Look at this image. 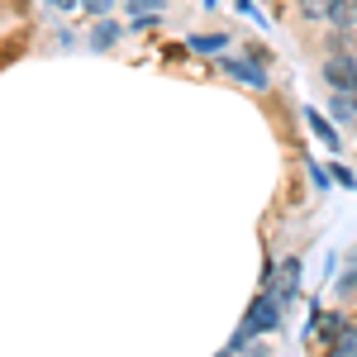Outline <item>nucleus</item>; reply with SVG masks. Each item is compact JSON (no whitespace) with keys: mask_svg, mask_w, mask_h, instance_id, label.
<instances>
[{"mask_svg":"<svg viewBox=\"0 0 357 357\" xmlns=\"http://www.w3.org/2000/svg\"><path fill=\"white\" fill-rule=\"evenodd\" d=\"M305 124H310V134L319 138L324 148H333V153L343 148V134H338V129L329 124V114H324V110H314V105H310V110H305Z\"/></svg>","mask_w":357,"mask_h":357,"instance_id":"39448f33","label":"nucleus"},{"mask_svg":"<svg viewBox=\"0 0 357 357\" xmlns=\"http://www.w3.org/2000/svg\"><path fill=\"white\" fill-rule=\"evenodd\" d=\"M129 10H134V20H138V15H162L167 0H129Z\"/></svg>","mask_w":357,"mask_h":357,"instance_id":"f8f14e48","label":"nucleus"},{"mask_svg":"<svg viewBox=\"0 0 357 357\" xmlns=\"http://www.w3.org/2000/svg\"><path fill=\"white\" fill-rule=\"evenodd\" d=\"M82 10H86V15H96V20H105V15L114 10V0H82Z\"/></svg>","mask_w":357,"mask_h":357,"instance_id":"dca6fc26","label":"nucleus"},{"mask_svg":"<svg viewBox=\"0 0 357 357\" xmlns=\"http://www.w3.org/2000/svg\"><path fill=\"white\" fill-rule=\"evenodd\" d=\"M353 100H357V91H353Z\"/></svg>","mask_w":357,"mask_h":357,"instance_id":"412c9836","label":"nucleus"},{"mask_svg":"<svg viewBox=\"0 0 357 357\" xmlns=\"http://www.w3.org/2000/svg\"><path fill=\"white\" fill-rule=\"evenodd\" d=\"M353 267H357V252H353Z\"/></svg>","mask_w":357,"mask_h":357,"instance_id":"6ab92c4d","label":"nucleus"},{"mask_svg":"<svg viewBox=\"0 0 357 357\" xmlns=\"http://www.w3.org/2000/svg\"><path fill=\"white\" fill-rule=\"evenodd\" d=\"M314 329L324 333V343H333V333L343 329V319H338V314H319V324H314Z\"/></svg>","mask_w":357,"mask_h":357,"instance_id":"ddd939ff","label":"nucleus"},{"mask_svg":"<svg viewBox=\"0 0 357 357\" xmlns=\"http://www.w3.org/2000/svg\"><path fill=\"white\" fill-rule=\"evenodd\" d=\"M205 5H215V0H205Z\"/></svg>","mask_w":357,"mask_h":357,"instance_id":"aec40b11","label":"nucleus"},{"mask_svg":"<svg viewBox=\"0 0 357 357\" xmlns=\"http://www.w3.org/2000/svg\"><path fill=\"white\" fill-rule=\"evenodd\" d=\"M324 20H329L333 29H357V0H329Z\"/></svg>","mask_w":357,"mask_h":357,"instance_id":"423d86ee","label":"nucleus"},{"mask_svg":"<svg viewBox=\"0 0 357 357\" xmlns=\"http://www.w3.org/2000/svg\"><path fill=\"white\" fill-rule=\"evenodd\" d=\"M305 167H310V181H314L319 191H329V186H333V176L324 172V162H305Z\"/></svg>","mask_w":357,"mask_h":357,"instance_id":"4468645a","label":"nucleus"},{"mask_svg":"<svg viewBox=\"0 0 357 357\" xmlns=\"http://www.w3.org/2000/svg\"><path fill=\"white\" fill-rule=\"evenodd\" d=\"M324 10H329V0H301V15H305V20H324Z\"/></svg>","mask_w":357,"mask_h":357,"instance_id":"2eb2a0df","label":"nucleus"},{"mask_svg":"<svg viewBox=\"0 0 357 357\" xmlns=\"http://www.w3.org/2000/svg\"><path fill=\"white\" fill-rule=\"evenodd\" d=\"M324 48H329V53H353L357 43H353V33H348V29H329V38H324Z\"/></svg>","mask_w":357,"mask_h":357,"instance_id":"9b49d317","label":"nucleus"},{"mask_svg":"<svg viewBox=\"0 0 357 357\" xmlns=\"http://www.w3.org/2000/svg\"><path fill=\"white\" fill-rule=\"evenodd\" d=\"M329 353H343V357H357V324L353 329H338L329 343Z\"/></svg>","mask_w":357,"mask_h":357,"instance_id":"9d476101","label":"nucleus"},{"mask_svg":"<svg viewBox=\"0 0 357 357\" xmlns=\"http://www.w3.org/2000/svg\"><path fill=\"white\" fill-rule=\"evenodd\" d=\"M220 67L229 72V77H238L243 86H252V91H262V86H267V72H262V62H257V57H220Z\"/></svg>","mask_w":357,"mask_h":357,"instance_id":"7ed1b4c3","label":"nucleus"},{"mask_svg":"<svg viewBox=\"0 0 357 357\" xmlns=\"http://www.w3.org/2000/svg\"><path fill=\"white\" fill-rule=\"evenodd\" d=\"M281 310H286V305H281V296H276V291H262L257 301L248 305L243 324H238V333L229 338V348H224V353H243V348L252 343V338H257V333H272L276 324H281Z\"/></svg>","mask_w":357,"mask_h":357,"instance_id":"f257e3e1","label":"nucleus"},{"mask_svg":"<svg viewBox=\"0 0 357 357\" xmlns=\"http://www.w3.org/2000/svg\"><path fill=\"white\" fill-rule=\"evenodd\" d=\"M186 48H195V53H205V57H220L229 48V33H191Z\"/></svg>","mask_w":357,"mask_h":357,"instance_id":"0eeeda50","label":"nucleus"},{"mask_svg":"<svg viewBox=\"0 0 357 357\" xmlns=\"http://www.w3.org/2000/svg\"><path fill=\"white\" fill-rule=\"evenodd\" d=\"M48 5H53V10H77L82 0H48Z\"/></svg>","mask_w":357,"mask_h":357,"instance_id":"a211bd4d","label":"nucleus"},{"mask_svg":"<svg viewBox=\"0 0 357 357\" xmlns=\"http://www.w3.org/2000/svg\"><path fill=\"white\" fill-rule=\"evenodd\" d=\"M272 291L281 296V305H291L296 296H301V257H286V262L276 267V281H272Z\"/></svg>","mask_w":357,"mask_h":357,"instance_id":"20e7f679","label":"nucleus"},{"mask_svg":"<svg viewBox=\"0 0 357 357\" xmlns=\"http://www.w3.org/2000/svg\"><path fill=\"white\" fill-rule=\"evenodd\" d=\"M114 43H119V24H114L110 15H105V20H96V29H91V48H96V53H105V48H114Z\"/></svg>","mask_w":357,"mask_h":357,"instance_id":"6e6552de","label":"nucleus"},{"mask_svg":"<svg viewBox=\"0 0 357 357\" xmlns=\"http://www.w3.org/2000/svg\"><path fill=\"white\" fill-rule=\"evenodd\" d=\"M329 176H333V181H338V186H348V191H353V186H357V176H353V172H348V167H338V162H333V172H329Z\"/></svg>","mask_w":357,"mask_h":357,"instance_id":"f3484780","label":"nucleus"},{"mask_svg":"<svg viewBox=\"0 0 357 357\" xmlns=\"http://www.w3.org/2000/svg\"><path fill=\"white\" fill-rule=\"evenodd\" d=\"M324 82H329V91H348L353 96L357 91V57L353 53H329L324 57Z\"/></svg>","mask_w":357,"mask_h":357,"instance_id":"f03ea898","label":"nucleus"},{"mask_svg":"<svg viewBox=\"0 0 357 357\" xmlns=\"http://www.w3.org/2000/svg\"><path fill=\"white\" fill-rule=\"evenodd\" d=\"M329 119H333V124H348V119H357V100L348 96V91H333V96H329Z\"/></svg>","mask_w":357,"mask_h":357,"instance_id":"1a4fd4ad","label":"nucleus"}]
</instances>
